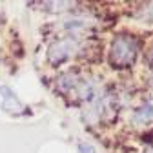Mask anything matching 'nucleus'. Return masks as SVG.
Returning a JSON list of instances; mask_svg holds the SVG:
<instances>
[{"label": "nucleus", "mask_w": 153, "mask_h": 153, "mask_svg": "<svg viewBox=\"0 0 153 153\" xmlns=\"http://www.w3.org/2000/svg\"><path fill=\"white\" fill-rule=\"evenodd\" d=\"M137 55H139V42L133 36H128V35L115 36V40L111 42V48H109V62L113 68H119V69L129 68L137 60Z\"/></svg>", "instance_id": "f257e3e1"}, {"label": "nucleus", "mask_w": 153, "mask_h": 153, "mask_svg": "<svg viewBox=\"0 0 153 153\" xmlns=\"http://www.w3.org/2000/svg\"><path fill=\"white\" fill-rule=\"evenodd\" d=\"M80 49V42L76 36H66V38H60L49 46L48 49V60L51 64H62L64 60L71 59L75 53H79Z\"/></svg>", "instance_id": "f03ea898"}, {"label": "nucleus", "mask_w": 153, "mask_h": 153, "mask_svg": "<svg viewBox=\"0 0 153 153\" xmlns=\"http://www.w3.org/2000/svg\"><path fill=\"white\" fill-rule=\"evenodd\" d=\"M131 122L135 126L151 124L153 122V100L144 102L139 109H135V113H133V117H131Z\"/></svg>", "instance_id": "7ed1b4c3"}, {"label": "nucleus", "mask_w": 153, "mask_h": 153, "mask_svg": "<svg viewBox=\"0 0 153 153\" xmlns=\"http://www.w3.org/2000/svg\"><path fill=\"white\" fill-rule=\"evenodd\" d=\"M140 20H142V22H149V24H153V2L146 4L144 9H140Z\"/></svg>", "instance_id": "20e7f679"}, {"label": "nucleus", "mask_w": 153, "mask_h": 153, "mask_svg": "<svg viewBox=\"0 0 153 153\" xmlns=\"http://www.w3.org/2000/svg\"><path fill=\"white\" fill-rule=\"evenodd\" d=\"M79 153H95V148H93L91 144L80 142V144H79Z\"/></svg>", "instance_id": "39448f33"}, {"label": "nucleus", "mask_w": 153, "mask_h": 153, "mask_svg": "<svg viewBox=\"0 0 153 153\" xmlns=\"http://www.w3.org/2000/svg\"><path fill=\"white\" fill-rule=\"evenodd\" d=\"M148 62H149V68L153 69V48H151L149 53H148Z\"/></svg>", "instance_id": "423d86ee"}, {"label": "nucleus", "mask_w": 153, "mask_h": 153, "mask_svg": "<svg viewBox=\"0 0 153 153\" xmlns=\"http://www.w3.org/2000/svg\"><path fill=\"white\" fill-rule=\"evenodd\" d=\"M146 153H153V148H151V149H148V151H146Z\"/></svg>", "instance_id": "0eeeda50"}, {"label": "nucleus", "mask_w": 153, "mask_h": 153, "mask_svg": "<svg viewBox=\"0 0 153 153\" xmlns=\"http://www.w3.org/2000/svg\"><path fill=\"white\" fill-rule=\"evenodd\" d=\"M149 86H151V91H153V80H151V84H149Z\"/></svg>", "instance_id": "6e6552de"}]
</instances>
